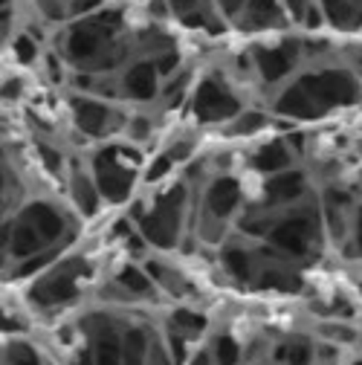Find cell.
<instances>
[{"instance_id":"obj_1","label":"cell","mask_w":362,"mask_h":365,"mask_svg":"<svg viewBox=\"0 0 362 365\" xmlns=\"http://www.w3.org/2000/svg\"><path fill=\"white\" fill-rule=\"evenodd\" d=\"M128 41L122 38V12L99 9L73 18L61 35V56L81 73H110L128 61Z\"/></svg>"},{"instance_id":"obj_2","label":"cell","mask_w":362,"mask_h":365,"mask_svg":"<svg viewBox=\"0 0 362 365\" xmlns=\"http://www.w3.org/2000/svg\"><path fill=\"white\" fill-rule=\"evenodd\" d=\"M296 81L304 87V93L313 99V105L322 110V116L328 110H333V108H351L362 96L356 70H351V67H319V70H307Z\"/></svg>"},{"instance_id":"obj_3","label":"cell","mask_w":362,"mask_h":365,"mask_svg":"<svg viewBox=\"0 0 362 365\" xmlns=\"http://www.w3.org/2000/svg\"><path fill=\"white\" fill-rule=\"evenodd\" d=\"M137 165H140V154L130 151L128 145H110V148L96 151L93 177H96V186H99L102 197L110 203L128 200V195L133 189V180H137Z\"/></svg>"},{"instance_id":"obj_4","label":"cell","mask_w":362,"mask_h":365,"mask_svg":"<svg viewBox=\"0 0 362 365\" xmlns=\"http://www.w3.org/2000/svg\"><path fill=\"white\" fill-rule=\"evenodd\" d=\"M183 206H186V186H171L165 195L157 197L151 212L137 209V220L148 244L160 250H171L177 244L180 223H183Z\"/></svg>"},{"instance_id":"obj_5","label":"cell","mask_w":362,"mask_h":365,"mask_svg":"<svg viewBox=\"0 0 362 365\" xmlns=\"http://www.w3.org/2000/svg\"><path fill=\"white\" fill-rule=\"evenodd\" d=\"M281 252L287 255H307L313 247H319V212L316 209H296L284 220L273 223V230L267 235Z\"/></svg>"},{"instance_id":"obj_6","label":"cell","mask_w":362,"mask_h":365,"mask_svg":"<svg viewBox=\"0 0 362 365\" xmlns=\"http://www.w3.org/2000/svg\"><path fill=\"white\" fill-rule=\"evenodd\" d=\"M192 108L197 122L217 125V122H232L241 113V99L229 90L220 76H206L192 93Z\"/></svg>"},{"instance_id":"obj_7","label":"cell","mask_w":362,"mask_h":365,"mask_svg":"<svg viewBox=\"0 0 362 365\" xmlns=\"http://www.w3.org/2000/svg\"><path fill=\"white\" fill-rule=\"evenodd\" d=\"M301 53H304V47L296 38H284V41H276V43H255L252 47L255 73L267 84H279L287 76H293V70L299 67Z\"/></svg>"},{"instance_id":"obj_8","label":"cell","mask_w":362,"mask_h":365,"mask_svg":"<svg viewBox=\"0 0 362 365\" xmlns=\"http://www.w3.org/2000/svg\"><path fill=\"white\" fill-rule=\"evenodd\" d=\"M87 272H90V267H87L84 258H70L58 269H53L47 279H41L29 290V299L35 304H41V307H56L61 302H70V299L78 296V287L76 284H78L81 276H87Z\"/></svg>"},{"instance_id":"obj_9","label":"cell","mask_w":362,"mask_h":365,"mask_svg":"<svg viewBox=\"0 0 362 365\" xmlns=\"http://www.w3.org/2000/svg\"><path fill=\"white\" fill-rule=\"evenodd\" d=\"M70 108H73V119H76V128L87 136H105L110 133L113 128L122 125V116L99 102V99H90V96H73L70 99Z\"/></svg>"},{"instance_id":"obj_10","label":"cell","mask_w":362,"mask_h":365,"mask_svg":"<svg viewBox=\"0 0 362 365\" xmlns=\"http://www.w3.org/2000/svg\"><path fill=\"white\" fill-rule=\"evenodd\" d=\"M160 67L154 64V58H137V61H130L119 78V87H122V93L133 102H151L160 96Z\"/></svg>"},{"instance_id":"obj_11","label":"cell","mask_w":362,"mask_h":365,"mask_svg":"<svg viewBox=\"0 0 362 365\" xmlns=\"http://www.w3.org/2000/svg\"><path fill=\"white\" fill-rule=\"evenodd\" d=\"M290 24L293 21L284 9V0H247L244 12L235 21V26L244 32H273Z\"/></svg>"},{"instance_id":"obj_12","label":"cell","mask_w":362,"mask_h":365,"mask_svg":"<svg viewBox=\"0 0 362 365\" xmlns=\"http://www.w3.org/2000/svg\"><path fill=\"white\" fill-rule=\"evenodd\" d=\"M171 18H177L186 29H206L212 35L226 29V18L214 0H168Z\"/></svg>"},{"instance_id":"obj_13","label":"cell","mask_w":362,"mask_h":365,"mask_svg":"<svg viewBox=\"0 0 362 365\" xmlns=\"http://www.w3.org/2000/svg\"><path fill=\"white\" fill-rule=\"evenodd\" d=\"M304 192H307V177L301 171L284 168L279 174H269L264 200H267V206H290V203L301 200Z\"/></svg>"},{"instance_id":"obj_14","label":"cell","mask_w":362,"mask_h":365,"mask_svg":"<svg viewBox=\"0 0 362 365\" xmlns=\"http://www.w3.org/2000/svg\"><path fill=\"white\" fill-rule=\"evenodd\" d=\"M241 206V182L235 177H217L206 189V212L214 220L229 217Z\"/></svg>"},{"instance_id":"obj_15","label":"cell","mask_w":362,"mask_h":365,"mask_svg":"<svg viewBox=\"0 0 362 365\" xmlns=\"http://www.w3.org/2000/svg\"><path fill=\"white\" fill-rule=\"evenodd\" d=\"M328 26L336 32H362V0H319Z\"/></svg>"},{"instance_id":"obj_16","label":"cell","mask_w":362,"mask_h":365,"mask_svg":"<svg viewBox=\"0 0 362 365\" xmlns=\"http://www.w3.org/2000/svg\"><path fill=\"white\" fill-rule=\"evenodd\" d=\"M276 113H281L287 119H319L322 116V110L313 105V99L304 93V87L299 81L284 87V93L276 99Z\"/></svg>"},{"instance_id":"obj_17","label":"cell","mask_w":362,"mask_h":365,"mask_svg":"<svg viewBox=\"0 0 362 365\" xmlns=\"http://www.w3.org/2000/svg\"><path fill=\"white\" fill-rule=\"evenodd\" d=\"M21 217H26L35 230L43 235V241H47V244H53L64 232V215L56 206H50V203H32V206L24 209Z\"/></svg>"},{"instance_id":"obj_18","label":"cell","mask_w":362,"mask_h":365,"mask_svg":"<svg viewBox=\"0 0 362 365\" xmlns=\"http://www.w3.org/2000/svg\"><path fill=\"white\" fill-rule=\"evenodd\" d=\"M293 165V151L284 140H269L252 154V168L261 174H279Z\"/></svg>"},{"instance_id":"obj_19","label":"cell","mask_w":362,"mask_h":365,"mask_svg":"<svg viewBox=\"0 0 362 365\" xmlns=\"http://www.w3.org/2000/svg\"><path fill=\"white\" fill-rule=\"evenodd\" d=\"M70 192H73V200L78 206L81 215H96L99 212V203H102V192L96 186V177L84 174L78 165L73 168L70 174Z\"/></svg>"},{"instance_id":"obj_20","label":"cell","mask_w":362,"mask_h":365,"mask_svg":"<svg viewBox=\"0 0 362 365\" xmlns=\"http://www.w3.org/2000/svg\"><path fill=\"white\" fill-rule=\"evenodd\" d=\"M4 238H6V247H9L18 258H29V255H35V252H41L43 247H47L43 235L35 230V226H32L26 217H21V223L15 226V230H9V226H6Z\"/></svg>"},{"instance_id":"obj_21","label":"cell","mask_w":362,"mask_h":365,"mask_svg":"<svg viewBox=\"0 0 362 365\" xmlns=\"http://www.w3.org/2000/svg\"><path fill=\"white\" fill-rule=\"evenodd\" d=\"M93 365H122V342H119V336L110 325H105L96 336Z\"/></svg>"},{"instance_id":"obj_22","label":"cell","mask_w":362,"mask_h":365,"mask_svg":"<svg viewBox=\"0 0 362 365\" xmlns=\"http://www.w3.org/2000/svg\"><path fill=\"white\" fill-rule=\"evenodd\" d=\"M258 287L261 290H299V279L293 276L290 269H284V267H267L261 276H258Z\"/></svg>"},{"instance_id":"obj_23","label":"cell","mask_w":362,"mask_h":365,"mask_svg":"<svg viewBox=\"0 0 362 365\" xmlns=\"http://www.w3.org/2000/svg\"><path fill=\"white\" fill-rule=\"evenodd\" d=\"M145 351H148L145 334L130 328L125 334V342H122V365H145Z\"/></svg>"},{"instance_id":"obj_24","label":"cell","mask_w":362,"mask_h":365,"mask_svg":"<svg viewBox=\"0 0 362 365\" xmlns=\"http://www.w3.org/2000/svg\"><path fill=\"white\" fill-rule=\"evenodd\" d=\"M223 267H226V272H229L232 279H238V282H247V279L252 276L249 252L241 250V247H229V250L223 252Z\"/></svg>"},{"instance_id":"obj_25","label":"cell","mask_w":362,"mask_h":365,"mask_svg":"<svg viewBox=\"0 0 362 365\" xmlns=\"http://www.w3.org/2000/svg\"><path fill=\"white\" fill-rule=\"evenodd\" d=\"M171 328H174L177 334H183L186 339H192V336L203 334L206 319H203L200 313H192V310H174V316H171Z\"/></svg>"},{"instance_id":"obj_26","label":"cell","mask_w":362,"mask_h":365,"mask_svg":"<svg viewBox=\"0 0 362 365\" xmlns=\"http://www.w3.org/2000/svg\"><path fill=\"white\" fill-rule=\"evenodd\" d=\"M119 287H125L130 296H148L151 293V279L145 276L143 269H137V267H125L122 272H119Z\"/></svg>"},{"instance_id":"obj_27","label":"cell","mask_w":362,"mask_h":365,"mask_svg":"<svg viewBox=\"0 0 362 365\" xmlns=\"http://www.w3.org/2000/svg\"><path fill=\"white\" fill-rule=\"evenodd\" d=\"M269 125V116L267 113H255V110H249V113H238L235 119H232V133L235 136H249V133H258V130H264Z\"/></svg>"},{"instance_id":"obj_28","label":"cell","mask_w":362,"mask_h":365,"mask_svg":"<svg viewBox=\"0 0 362 365\" xmlns=\"http://www.w3.org/2000/svg\"><path fill=\"white\" fill-rule=\"evenodd\" d=\"M148 272H151V276H154L171 296H186V293H189V284L180 279V276H174L171 269H165V267H160V264H148Z\"/></svg>"},{"instance_id":"obj_29","label":"cell","mask_w":362,"mask_h":365,"mask_svg":"<svg viewBox=\"0 0 362 365\" xmlns=\"http://www.w3.org/2000/svg\"><path fill=\"white\" fill-rule=\"evenodd\" d=\"M12 53L21 64H32L38 58V38L26 29V32H18L15 41H12Z\"/></svg>"},{"instance_id":"obj_30","label":"cell","mask_w":362,"mask_h":365,"mask_svg":"<svg viewBox=\"0 0 362 365\" xmlns=\"http://www.w3.org/2000/svg\"><path fill=\"white\" fill-rule=\"evenodd\" d=\"M6 365H41V356L26 342H12L6 348Z\"/></svg>"},{"instance_id":"obj_31","label":"cell","mask_w":362,"mask_h":365,"mask_svg":"<svg viewBox=\"0 0 362 365\" xmlns=\"http://www.w3.org/2000/svg\"><path fill=\"white\" fill-rule=\"evenodd\" d=\"M238 359H241V348L232 336H220L214 342V362L217 365H238Z\"/></svg>"},{"instance_id":"obj_32","label":"cell","mask_w":362,"mask_h":365,"mask_svg":"<svg viewBox=\"0 0 362 365\" xmlns=\"http://www.w3.org/2000/svg\"><path fill=\"white\" fill-rule=\"evenodd\" d=\"M125 133H128L130 143H145L154 133V122L148 116H133L130 122H125Z\"/></svg>"},{"instance_id":"obj_33","label":"cell","mask_w":362,"mask_h":365,"mask_svg":"<svg viewBox=\"0 0 362 365\" xmlns=\"http://www.w3.org/2000/svg\"><path fill=\"white\" fill-rule=\"evenodd\" d=\"M316 6H319V0H284V9H287V15H290V21L299 24V26H304L307 15H310Z\"/></svg>"},{"instance_id":"obj_34","label":"cell","mask_w":362,"mask_h":365,"mask_svg":"<svg viewBox=\"0 0 362 365\" xmlns=\"http://www.w3.org/2000/svg\"><path fill=\"white\" fill-rule=\"evenodd\" d=\"M110 0H70V18H84V15H93L99 9H105Z\"/></svg>"},{"instance_id":"obj_35","label":"cell","mask_w":362,"mask_h":365,"mask_svg":"<svg viewBox=\"0 0 362 365\" xmlns=\"http://www.w3.org/2000/svg\"><path fill=\"white\" fill-rule=\"evenodd\" d=\"M174 163H177V160H174L171 154H160V157L151 163V168L145 171V180H148V182H154V180H162V177L171 171V165H174Z\"/></svg>"},{"instance_id":"obj_36","label":"cell","mask_w":362,"mask_h":365,"mask_svg":"<svg viewBox=\"0 0 362 365\" xmlns=\"http://www.w3.org/2000/svg\"><path fill=\"white\" fill-rule=\"evenodd\" d=\"M310 359H313V351H310L307 342H293L287 348V362L290 365H310Z\"/></svg>"},{"instance_id":"obj_37","label":"cell","mask_w":362,"mask_h":365,"mask_svg":"<svg viewBox=\"0 0 362 365\" xmlns=\"http://www.w3.org/2000/svg\"><path fill=\"white\" fill-rule=\"evenodd\" d=\"M53 258H56V252H41L38 258H29V261H26L24 267H18V269H15V276H18V279H24V276H32V272H35V269H41V267H47V264H50Z\"/></svg>"},{"instance_id":"obj_38","label":"cell","mask_w":362,"mask_h":365,"mask_svg":"<svg viewBox=\"0 0 362 365\" xmlns=\"http://www.w3.org/2000/svg\"><path fill=\"white\" fill-rule=\"evenodd\" d=\"M217 4V9L223 12V18L229 21V24H235L238 21V15L244 12V6H247V0H214Z\"/></svg>"},{"instance_id":"obj_39","label":"cell","mask_w":362,"mask_h":365,"mask_svg":"<svg viewBox=\"0 0 362 365\" xmlns=\"http://www.w3.org/2000/svg\"><path fill=\"white\" fill-rule=\"evenodd\" d=\"M168 351H171V359H174L177 365L186 362V336L177 334V331H171V334H168Z\"/></svg>"},{"instance_id":"obj_40","label":"cell","mask_w":362,"mask_h":365,"mask_svg":"<svg viewBox=\"0 0 362 365\" xmlns=\"http://www.w3.org/2000/svg\"><path fill=\"white\" fill-rule=\"evenodd\" d=\"M322 334H325L328 339H333V342H353V339H356V331L348 328V325H325Z\"/></svg>"},{"instance_id":"obj_41","label":"cell","mask_w":362,"mask_h":365,"mask_svg":"<svg viewBox=\"0 0 362 365\" xmlns=\"http://www.w3.org/2000/svg\"><path fill=\"white\" fill-rule=\"evenodd\" d=\"M38 154L43 157V165H47L53 174H61V151H56L53 145H38Z\"/></svg>"},{"instance_id":"obj_42","label":"cell","mask_w":362,"mask_h":365,"mask_svg":"<svg viewBox=\"0 0 362 365\" xmlns=\"http://www.w3.org/2000/svg\"><path fill=\"white\" fill-rule=\"evenodd\" d=\"M168 154H171V157H174L177 163H180V160H186V157L192 154V143H174Z\"/></svg>"},{"instance_id":"obj_43","label":"cell","mask_w":362,"mask_h":365,"mask_svg":"<svg viewBox=\"0 0 362 365\" xmlns=\"http://www.w3.org/2000/svg\"><path fill=\"white\" fill-rule=\"evenodd\" d=\"M356 250H359V255H362V206L356 209Z\"/></svg>"},{"instance_id":"obj_44","label":"cell","mask_w":362,"mask_h":365,"mask_svg":"<svg viewBox=\"0 0 362 365\" xmlns=\"http://www.w3.org/2000/svg\"><path fill=\"white\" fill-rule=\"evenodd\" d=\"M140 241H143V238H128V250H130V252H137V255H143L145 247H143Z\"/></svg>"},{"instance_id":"obj_45","label":"cell","mask_w":362,"mask_h":365,"mask_svg":"<svg viewBox=\"0 0 362 365\" xmlns=\"http://www.w3.org/2000/svg\"><path fill=\"white\" fill-rule=\"evenodd\" d=\"M192 365H212V356H209V354H197V356L192 359Z\"/></svg>"},{"instance_id":"obj_46","label":"cell","mask_w":362,"mask_h":365,"mask_svg":"<svg viewBox=\"0 0 362 365\" xmlns=\"http://www.w3.org/2000/svg\"><path fill=\"white\" fill-rule=\"evenodd\" d=\"M322 362L325 365H333V348H322Z\"/></svg>"},{"instance_id":"obj_47","label":"cell","mask_w":362,"mask_h":365,"mask_svg":"<svg viewBox=\"0 0 362 365\" xmlns=\"http://www.w3.org/2000/svg\"><path fill=\"white\" fill-rule=\"evenodd\" d=\"M359 151H362V148H359Z\"/></svg>"}]
</instances>
